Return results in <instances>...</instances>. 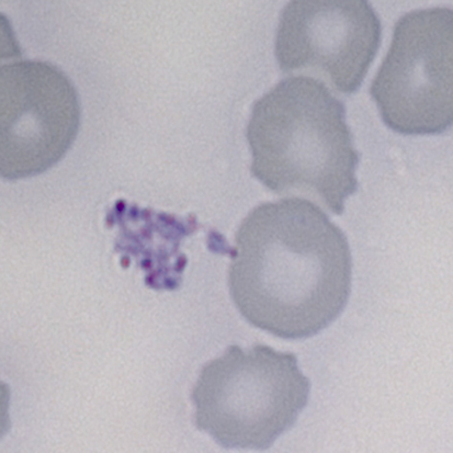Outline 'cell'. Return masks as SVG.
Masks as SVG:
<instances>
[{
    "label": "cell",
    "mask_w": 453,
    "mask_h": 453,
    "mask_svg": "<svg viewBox=\"0 0 453 453\" xmlns=\"http://www.w3.org/2000/svg\"><path fill=\"white\" fill-rule=\"evenodd\" d=\"M352 279L347 236L308 200L264 203L236 232L231 297L249 324L270 334L302 340L323 332L347 307Z\"/></svg>",
    "instance_id": "6da1fadb"
},
{
    "label": "cell",
    "mask_w": 453,
    "mask_h": 453,
    "mask_svg": "<svg viewBox=\"0 0 453 453\" xmlns=\"http://www.w3.org/2000/svg\"><path fill=\"white\" fill-rule=\"evenodd\" d=\"M246 135L252 175L265 187L344 212L359 156L345 106L324 83L296 76L277 84L254 104Z\"/></svg>",
    "instance_id": "7a4b0ae2"
},
{
    "label": "cell",
    "mask_w": 453,
    "mask_h": 453,
    "mask_svg": "<svg viewBox=\"0 0 453 453\" xmlns=\"http://www.w3.org/2000/svg\"><path fill=\"white\" fill-rule=\"evenodd\" d=\"M310 393L296 355L233 345L203 367L192 400L198 428L219 446L263 451L296 424Z\"/></svg>",
    "instance_id": "3957f363"
},
{
    "label": "cell",
    "mask_w": 453,
    "mask_h": 453,
    "mask_svg": "<svg viewBox=\"0 0 453 453\" xmlns=\"http://www.w3.org/2000/svg\"><path fill=\"white\" fill-rule=\"evenodd\" d=\"M371 96L385 126L405 135L440 134L453 121V13L411 11L395 26Z\"/></svg>",
    "instance_id": "277c9868"
},
{
    "label": "cell",
    "mask_w": 453,
    "mask_h": 453,
    "mask_svg": "<svg viewBox=\"0 0 453 453\" xmlns=\"http://www.w3.org/2000/svg\"><path fill=\"white\" fill-rule=\"evenodd\" d=\"M76 89L56 65H5L0 72V173L6 180L42 174L70 150L81 127Z\"/></svg>",
    "instance_id": "5b68a950"
},
{
    "label": "cell",
    "mask_w": 453,
    "mask_h": 453,
    "mask_svg": "<svg viewBox=\"0 0 453 453\" xmlns=\"http://www.w3.org/2000/svg\"><path fill=\"white\" fill-rule=\"evenodd\" d=\"M380 42V19L365 0H296L282 10L275 55L283 73L319 72L339 93L352 95Z\"/></svg>",
    "instance_id": "8992f818"
}]
</instances>
